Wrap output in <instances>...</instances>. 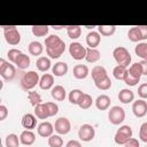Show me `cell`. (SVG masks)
Here are the masks:
<instances>
[{
	"label": "cell",
	"mask_w": 147,
	"mask_h": 147,
	"mask_svg": "<svg viewBox=\"0 0 147 147\" xmlns=\"http://www.w3.org/2000/svg\"><path fill=\"white\" fill-rule=\"evenodd\" d=\"M46 53L51 59H59L65 51V42L56 34H49L45 39Z\"/></svg>",
	"instance_id": "1"
},
{
	"label": "cell",
	"mask_w": 147,
	"mask_h": 147,
	"mask_svg": "<svg viewBox=\"0 0 147 147\" xmlns=\"http://www.w3.org/2000/svg\"><path fill=\"white\" fill-rule=\"evenodd\" d=\"M39 75L33 71V70H30L28 72H23L22 77H21V86L23 90L25 91H32V88H34L37 86V84L39 85Z\"/></svg>",
	"instance_id": "2"
},
{
	"label": "cell",
	"mask_w": 147,
	"mask_h": 147,
	"mask_svg": "<svg viewBox=\"0 0 147 147\" xmlns=\"http://www.w3.org/2000/svg\"><path fill=\"white\" fill-rule=\"evenodd\" d=\"M3 29V36H5V40L11 45H18L21 41V33L17 30V26L15 25H2L1 26Z\"/></svg>",
	"instance_id": "3"
},
{
	"label": "cell",
	"mask_w": 147,
	"mask_h": 147,
	"mask_svg": "<svg viewBox=\"0 0 147 147\" xmlns=\"http://www.w3.org/2000/svg\"><path fill=\"white\" fill-rule=\"evenodd\" d=\"M113 56H114L117 65H123V67H126L127 68L129 64L131 63V54L123 46L116 47L113 51Z\"/></svg>",
	"instance_id": "4"
},
{
	"label": "cell",
	"mask_w": 147,
	"mask_h": 147,
	"mask_svg": "<svg viewBox=\"0 0 147 147\" xmlns=\"http://www.w3.org/2000/svg\"><path fill=\"white\" fill-rule=\"evenodd\" d=\"M108 119L113 125H119L125 119V110L119 106H114L108 111Z\"/></svg>",
	"instance_id": "5"
},
{
	"label": "cell",
	"mask_w": 147,
	"mask_h": 147,
	"mask_svg": "<svg viewBox=\"0 0 147 147\" xmlns=\"http://www.w3.org/2000/svg\"><path fill=\"white\" fill-rule=\"evenodd\" d=\"M132 129L129 125H122L119 129L116 131L114 140L117 145H125V142L132 138Z\"/></svg>",
	"instance_id": "6"
},
{
	"label": "cell",
	"mask_w": 147,
	"mask_h": 147,
	"mask_svg": "<svg viewBox=\"0 0 147 147\" xmlns=\"http://www.w3.org/2000/svg\"><path fill=\"white\" fill-rule=\"evenodd\" d=\"M16 75V69L13 64L5 61L3 59H0V76L5 80H11L14 79Z\"/></svg>",
	"instance_id": "7"
},
{
	"label": "cell",
	"mask_w": 147,
	"mask_h": 147,
	"mask_svg": "<svg viewBox=\"0 0 147 147\" xmlns=\"http://www.w3.org/2000/svg\"><path fill=\"white\" fill-rule=\"evenodd\" d=\"M69 53L74 60H83L86 56V47H84L78 41H72L69 45Z\"/></svg>",
	"instance_id": "8"
},
{
	"label": "cell",
	"mask_w": 147,
	"mask_h": 147,
	"mask_svg": "<svg viewBox=\"0 0 147 147\" xmlns=\"http://www.w3.org/2000/svg\"><path fill=\"white\" fill-rule=\"evenodd\" d=\"M54 130L57 132V134L63 136V134H68L71 130V123L67 117H60L55 121L54 124Z\"/></svg>",
	"instance_id": "9"
},
{
	"label": "cell",
	"mask_w": 147,
	"mask_h": 147,
	"mask_svg": "<svg viewBox=\"0 0 147 147\" xmlns=\"http://www.w3.org/2000/svg\"><path fill=\"white\" fill-rule=\"evenodd\" d=\"M95 136V130L91 124H83L78 130V137L83 141H91Z\"/></svg>",
	"instance_id": "10"
},
{
	"label": "cell",
	"mask_w": 147,
	"mask_h": 147,
	"mask_svg": "<svg viewBox=\"0 0 147 147\" xmlns=\"http://www.w3.org/2000/svg\"><path fill=\"white\" fill-rule=\"evenodd\" d=\"M132 111L136 117H139V118L144 117L147 114V102L144 99H138V100L133 101Z\"/></svg>",
	"instance_id": "11"
},
{
	"label": "cell",
	"mask_w": 147,
	"mask_h": 147,
	"mask_svg": "<svg viewBox=\"0 0 147 147\" xmlns=\"http://www.w3.org/2000/svg\"><path fill=\"white\" fill-rule=\"evenodd\" d=\"M91 76H92V79H93L94 84H96V83H99V82H101V80H103V79H106V78L109 77L108 74H107L106 68L102 67V65H95V67H93V69L91 71Z\"/></svg>",
	"instance_id": "12"
},
{
	"label": "cell",
	"mask_w": 147,
	"mask_h": 147,
	"mask_svg": "<svg viewBox=\"0 0 147 147\" xmlns=\"http://www.w3.org/2000/svg\"><path fill=\"white\" fill-rule=\"evenodd\" d=\"M53 131H54V125L51 122H42L37 127L38 134L42 138H49L53 134Z\"/></svg>",
	"instance_id": "13"
},
{
	"label": "cell",
	"mask_w": 147,
	"mask_h": 147,
	"mask_svg": "<svg viewBox=\"0 0 147 147\" xmlns=\"http://www.w3.org/2000/svg\"><path fill=\"white\" fill-rule=\"evenodd\" d=\"M101 34L98 31H90L86 36V44L90 48H96L100 45Z\"/></svg>",
	"instance_id": "14"
},
{
	"label": "cell",
	"mask_w": 147,
	"mask_h": 147,
	"mask_svg": "<svg viewBox=\"0 0 147 147\" xmlns=\"http://www.w3.org/2000/svg\"><path fill=\"white\" fill-rule=\"evenodd\" d=\"M39 87L41 90H52L54 87V75L44 74L39 80Z\"/></svg>",
	"instance_id": "15"
},
{
	"label": "cell",
	"mask_w": 147,
	"mask_h": 147,
	"mask_svg": "<svg viewBox=\"0 0 147 147\" xmlns=\"http://www.w3.org/2000/svg\"><path fill=\"white\" fill-rule=\"evenodd\" d=\"M22 126L25 129V130H32L37 126V117L36 115H32V114H25L23 115L22 117Z\"/></svg>",
	"instance_id": "16"
},
{
	"label": "cell",
	"mask_w": 147,
	"mask_h": 147,
	"mask_svg": "<svg viewBox=\"0 0 147 147\" xmlns=\"http://www.w3.org/2000/svg\"><path fill=\"white\" fill-rule=\"evenodd\" d=\"M72 74L76 79H85L90 74V70L86 64H77L74 67Z\"/></svg>",
	"instance_id": "17"
},
{
	"label": "cell",
	"mask_w": 147,
	"mask_h": 147,
	"mask_svg": "<svg viewBox=\"0 0 147 147\" xmlns=\"http://www.w3.org/2000/svg\"><path fill=\"white\" fill-rule=\"evenodd\" d=\"M20 141L25 146H31L36 141V134L31 130H24L20 134Z\"/></svg>",
	"instance_id": "18"
},
{
	"label": "cell",
	"mask_w": 147,
	"mask_h": 147,
	"mask_svg": "<svg viewBox=\"0 0 147 147\" xmlns=\"http://www.w3.org/2000/svg\"><path fill=\"white\" fill-rule=\"evenodd\" d=\"M95 107L99 110H107L110 107V96H108L107 94H101L95 99Z\"/></svg>",
	"instance_id": "19"
},
{
	"label": "cell",
	"mask_w": 147,
	"mask_h": 147,
	"mask_svg": "<svg viewBox=\"0 0 147 147\" xmlns=\"http://www.w3.org/2000/svg\"><path fill=\"white\" fill-rule=\"evenodd\" d=\"M68 69H69L68 68V64L65 62L60 61V62H56L52 67V72H53V75L55 77H62V76H64L68 72Z\"/></svg>",
	"instance_id": "20"
},
{
	"label": "cell",
	"mask_w": 147,
	"mask_h": 147,
	"mask_svg": "<svg viewBox=\"0 0 147 147\" xmlns=\"http://www.w3.org/2000/svg\"><path fill=\"white\" fill-rule=\"evenodd\" d=\"M51 95L55 101H63L65 99V88L62 85H55L51 90Z\"/></svg>",
	"instance_id": "21"
},
{
	"label": "cell",
	"mask_w": 147,
	"mask_h": 147,
	"mask_svg": "<svg viewBox=\"0 0 147 147\" xmlns=\"http://www.w3.org/2000/svg\"><path fill=\"white\" fill-rule=\"evenodd\" d=\"M118 100L122 103L127 105L134 100V93L129 88H122L118 93Z\"/></svg>",
	"instance_id": "22"
},
{
	"label": "cell",
	"mask_w": 147,
	"mask_h": 147,
	"mask_svg": "<svg viewBox=\"0 0 147 147\" xmlns=\"http://www.w3.org/2000/svg\"><path fill=\"white\" fill-rule=\"evenodd\" d=\"M101 55H100V52L96 49V48H90L87 47L86 48V56H85V60L88 62V63H95L100 60Z\"/></svg>",
	"instance_id": "23"
},
{
	"label": "cell",
	"mask_w": 147,
	"mask_h": 147,
	"mask_svg": "<svg viewBox=\"0 0 147 147\" xmlns=\"http://www.w3.org/2000/svg\"><path fill=\"white\" fill-rule=\"evenodd\" d=\"M51 65H52L51 60H49L48 57H46V56H39V57L37 59V61H36V67H37V69H38L39 71H41V72L47 71V70L51 68Z\"/></svg>",
	"instance_id": "24"
},
{
	"label": "cell",
	"mask_w": 147,
	"mask_h": 147,
	"mask_svg": "<svg viewBox=\"0 0 147 147\" xmlns=\"http://www.w3.org/2000/svg\"><path fill=\"white\" fill-rule=\"evenodd\" d=\"M28 49H29V53L33 56H39L42 54L44 52V46L41 45V42L39 41H31L28 46Z\"/></svg>",
	"instance_id": "25"
},
{
	"label": "cell",
	"mask_w": 147,
	"mask_h": 147,
	"mask_svg": "<svg viewBox=\"0 0 147 147\" xmlns=\"http://www.w3.org/2000/svg\"><path fill=\"white\" fill-rule=\"evenodd\" d=\"M30 63H31V60H30L29 55L22 53V54L17 57V60H16V62H15L14 64H16V67H17L18 69L24 70V69H28V68L30 67Z\"/></svg>",
	"instance_id": "26"
},
{
	"label": "cell",
	"mask_w": 147,
	"mask_h": 147,
	"mask_svg": "<svg viewBox=\"0 0 147 147\" xmlns=\"http://www.w3.org/2000/svg\"><path fill=\"white\" fill-rule=\"evenodd\" d=\"M34 115L37 118L39 119H46L49 117V113H48V109L46 107L45 103H40L38 106L34 107Z\"/></svg>",
	"instance_id": "27"
},
{
	"label": "cell",
	"mask_w": 147,
	"mask_h": 147,
	"mask_svg": "<svg viewBox=\"0 0 147 147\" xmlns=\"http://www.w3.org/2000/svg\"><path fill=\"white\" fill-rule=\"evenodd\" d=\"M67 34L70 39H78L82 34V26L79 25H67Z\"/></svg>",
	"instance_id": "28"
},
{
	"label": "cell",
	"mask_w": 147,
	"mask_h": 147,
	"mask_svg": "<svg viewBox=\"0 0 147 147\" xmlns=\"http://www.w3.org/2000/svg\"><path fill=\"white\" fill-rule=\"evenodd\" d=\"M127 38L132 42H139V41L142 40V36H141L138 26H132L131 29H129V31H127Z\"/></svg>",
	"instance_id": "29"
},
{
	"label": "cell",
	"mask_w": 147,
	"mask_h": 147,
	"mask_svg": "<svg viewBox=\"0 0 147 147\" xmlns=\"http://www.w3.org/2000/svg\"><path fill=\"white\" fill-rule=\"evenodd\" d=\"M48 25H32L31 31L34 37H45L48 33Z\"/></svg>",
	"instance_id": "30"
},
{
	"label": "cell",
	"mask_w": 147,
	"mask_h": 147,
	"mask_svg": "<svg viewBox=\"0 0 147 147\" xmlns=\"http://www.w3.org/2000/svg\"><path fill=\"white\" fill-rule=\"evenodd\" d=\"M127 74L131 75L134 78H139L140 79V77L142 76V69H141L140 63L139 62H136V63L131 64L130 68L127 69Z\"/></svg>",
	"instance_id": "31"
},
{
	"label": "cell",
	"mask_w": 147,
	"mask_h": 147,
	"mask_svg": "<svg viewBox=\"0 0 147 147\" xmlns=\"http://www.w3.org/2000/svg\"><path fill=\"white\" fill-rule=\"evenodd\" d=\"M115 31H116V25H99L98 26V32L105 37L113 36Z\"/></svg>",
	"instance_id": "32"
},
{
	"label": "cell",
	"mask_w": 147,
	"mask_h": 147,
	"mask_svg": "<svg viewBox=\"0 0 147 147\" xmlns=\"http://www.w3.org/2000/svg\"><path fill=\"white\" fill-rule=\"evenodd\" d=\"M127 74V68L123 65H116L113 69V75L117 80H124L125 76Z\"/></svg>",
	"instance_id": "33"
},
{
	"label": "cell",
	"mask_w": 147,
	"mask_h": 147,
	"mask_svg": "<svg viewBox=\"0 0 147 147\" xmlns=\"http://www.w3.org/2000/svg\"><path fill=\"white\" fill-rule=\"evenodd\" d=\"M134 53L140 59L147 61V42H139L134 48Z\"/></svg>",
	"instance_id": "34"
},
{
	"label": "cell",
	"mask_w": 147,
	"mask_h": 147,
	"mask_svg": "<svg viewBox=\"0 0 147 147\" xmlns=\"http://www.w3.org/2000/svg\"><path fill=\"white\" fill-rule=\"evenodd\" d=\"M28 99L30 101V103L33 106V108L40 103H42V99H41V95L36 92V91H29L28 92Z\"/></svg>",
	"instance_id": "35"
},
{
	"label": "cell",
	"mask_w": 147,
	"mask_h": 147,
	"mask_svg": "<svg viewBox=\"0 0 147 147\" xmlns=\"http://www.w3.org/2000/svg\"><path fill=\"white\" fill-rule=\"evenodd\" d=\"M83 94H84V92L80 91V90H78V88L72 90V91L69 93V95H68L70 103H72V105H78V102L80 101Z\"/></svg>",
	"instance_id": "36"
},
{
	"label": "cell",
	"mask_w": 147,
	"mask_h": 147,
	"mask_svg": "<svg viewBox=\"0 0 147 147\" xmlns=\"http://www.w3.org/2000/svg\"><path fill=\"white\" fill-rule=\"evenodd\" d=\"M20 138L15 133H9L5 140L6 147H20Z\"/></svg>",
	"instance_id": "37"
},
{
	"label": "cell",
	"mask_w": 147,
	"mask_h": 147,
	"mask_svg": "<svg viewBox=\"0 0 147 147\" xmlns=\"http://www.w3.org/2000/svg\"><path fill=\"white\" fill-rule=\"evenodd\" d=\"M92 103H93L92 96L90 94H87V93H84L83 96H82V99H80V101L78 102V106L82 109H88L92 106Z\"/></svg>",
	"instance_id": "38"
},
{
	"label": "cell",
	"mask_w": 147,
	"mask_h": 147,
	"mask_svg": "<svg viewBox=\"0 0 147 147\" xmlns=\"http://www.w3.org/2000/svg\"><path fill=\"white\" fill-rule=\"evenodd\" d=\"M48 145L49 147H62L63 146V139L60 134H52L48 138Z\"/></svg>",
	"instance_id": "39"
},
{
	"label": "cell",
	"mask_w": 147,
	"mask_h": 147,
	"mask_svg": "<svg viewBox=\"0 0 147 147\" xmlns=\"http://www.w3.org/2000/svg\"><path fill=\"white\" fill-rule=\"evenodd\" d=\"M95 86H96L99 90H101V91H107V90H109V88L111 87V79L108 77V78H106V79H103V80L96 83Z\"/></svg>",
	"instance_id": "40"
},
{
	"label": "cell",
	"mask_w": 147,
	"mask_h": 147,
	"mask_svg": "<svg viewBox=\"0 0 147 147\" xmlns=\"http://www.w3.org/2000/svg\"><path fill=\"white\" fill-rule=\"evenodd\" d=\"M21 54H22V52H21L20 49H17V48H11V49H9V51H8L7 56H8V59H9V61H10V62L15 63V62H16V60H17V57H18Z\"/></svg>",
	"instance_id": "41"
},
{
	"label": "cell",
	"mask_w": 147,
	"mask_h": 147,
	"mask_svg": "<svg viewBox=\"0 0 147 147\" xmlns=\"http://www.w3.org/2000/svg\"><path fill=\"white\" fill-rule=\"evenodd\" d=\"M47 109H48V113H49V117L52 116H55L57 113H59V106L55 103V102H52V101H48V102H45Z\"/></svg>",
	"instance_id": "42"
},
{
	"label": "cell",
	"mask_w": 147,
	"mask_h": 147,
	"mask_svg": "<svg viewBox=\"0 0 147 147\" xmlns=\"http://www.w3.org/2000/svg\"><path fill=\"white\" fill-rule=\"evenodd\" d=\"M139 138H140L141 141L147 144V122L141 124L140 130H139Z\"/></svg>",
	"instance_id": "43"
},
{
	"label": "cell",
	"mask_w": 147,
	"mask_h": 147,
	"mask_svg": "<svg viewBox=\"0 0 147 147\" xmlns=\"http://www.w3.org/2000/svg\"><path fill=\"white\" fill-rule=\"evenodd\" d=\"M139 82H140L139 78H134V77H132V76L129 75V74H126V76H125V78H124V83H125L127 86H136Z\"/></svg>",
	"instance_id": "44"
},
{
	"label": "cell",
	"mask_w": 147,
	"mask_h": 147,
	"mask_svg": "<svg viewBox=\"0 0 147 147\" xmlns=\"http://www.w3.org/2000/svg\"><path fill=\"white\" fill-rule=\"evenodd\" d=\"M138 95L140 99H147V83H144L138 87Z\"/></svg>",
	"instance_id": "45"
},
{
	"label": "cell",
	"mask_w": 147,
	"mask_h": 147,
	"mask_svg": "<svg viewBox=\"0 0 147 147\" xmlns=\"http://www.w3.org/2000/svg\"><path fill=\"white\" fill-rule=\"evenodd\" d=\"M7 116H8V109L5 105H1L0 106V121L6 119Z\"/></svg>",
	"instance_id": "46"
},
{
	"label": "cell",
	"mask_w": 147,
	"mask_h": 147,
	"mask_svg": "<svg viewBox=\"0 0 147 147\" xmlns=\"http://www.w3.org/2000/svg\"><path fill=\"white\" fill-rule=\"evenodd\" d=\"M124 146H125V147H139V141H138V139H136V138H131V139H129V140L125 142Z\"/></svg>",
	"instance_id": "47"
},
{
	"label": "cell",
	"mask_w": 147,
	"mask_h": 147,
	"mask_svg": "<svg viewBox=\"0 0 147 147\" xmlns=\"http://www.w3.org/2000/svg\"><path fill=\"white\" fill-rule=\"evenodd\" d=\"M141 36H142V40L147 39V25H137Z\"/></svg>",
	"instance_id": "48"
},
{
	"label": "cell",
	"mask_w": 147,
	"mask_h": 147,
	"mask_svg": "<svg viewBox=\"0 0 147 147\" xmlns=\"http://www.w3.org/2000/svg\"><path fill=\"white\" fill-rule=\"evenodd\" d=\"M65 147H82V144L78 140H69L67 142Z\"/></svg>",
	"instance_id": "49"
},
{
	"label": "cell",
	"mask_w": 147,
	"mask_h": 147,
	"mask_svg": "<svg viewBox=\"0 0 147 147\" xmlns=\"http://www.w3.org/2000/svg\"><path fill=\"white\" fill-rule=\"evenodd\" d=\"M139 63H140L141 69H142V75L147 76V61L146 60H141Z\"/></svg>",
	"instance_id": "50"
},
{
	"label": "cell",
	"mask_w": 147,
	"mask_h": 147,
	"mask_svg": "<svg viewBox=\"0 0 147 147\" xmlns=\"http://www.w3.org/2000/svg\"><path fill=\"white\" fill-rule=\"evenodd\" d=\"M52 28H53L54 30H62V29L65 28V26H64V25H53Z\"/></svg>",
	"instance_id": "51"
}]
</instances>
